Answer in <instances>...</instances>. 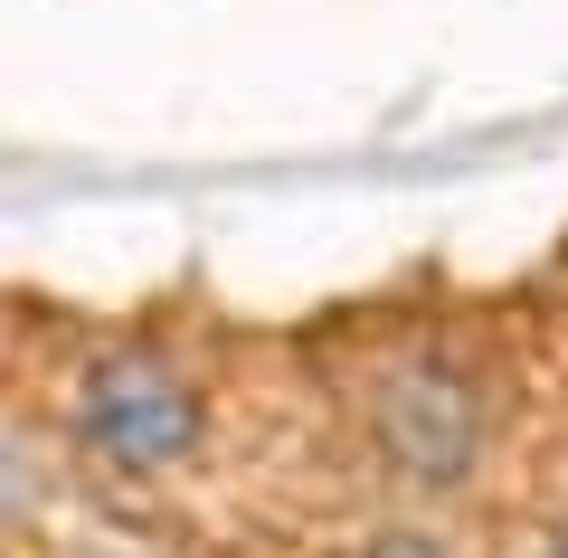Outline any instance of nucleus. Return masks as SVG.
Returning <instances> with one entry per match:
<instances>
[{
	"label": "nucleus",
	"instance_id": "obj_1",
	"mask_svg": "<svg viewBox=\"0 0 568 558\" xmlns=\"http://www.w3.org/2000/svg\"><path fill=\"white\" fill-rule=\"evenodd\" d=\"M67 426H77V445L104 464V474L162 483V474H181V464H200L209 398H200V379H190L171 351H152V341H114V351H95L77 369V388H67Z\"/></svg>",
	"mask_w": 568,
	"mask_h": 558
},
{
	"label": "nucleus",
	"instance_id": "obj_2",
	"mask_svg": "<svg viewBox=\"0 0 568 558\" xmlns=\"http://www.w3.org/2000/svg\"><path fill=\"white\" fill-rule=\"evenodd\" d=\"M484 379L455 351H398L369 379V445L398 483L417 493H455L484 464Z\"/></svg>",
	"mask_w": 568,
	"mask_h": 558
},
{
	"label": "nucleus",
	"instance_id": "obj_3",
	"mask_svg": "<svg viewBox=\"0 0 568 558\" xmlns=\"http://www.w3.org/2000/svg\"><path fill=\"white\" fill-rule=\"evenodd\" d=\"M29 501H39V464H29V445L10 436V426H0V530H10V520H20Z\"/></svg>",
	"mask_w": 568,
	"mask_h": 558
},
{
	"label": "nucleus",
	"instance_id": "obj_4",
	"mask_svg": "<svg viewBox=\"0 0 568 558\" xmlns=\"http://www.w3.org/2000/svg\"><path fill=\"white\" fill-rule=\"evenodd\" d=\"M361 558H455V549H446L436 530H379V539H369Z\"/></svg>",
	"mask_w": 568,
	"mask_h": 558
},
{
	"label": "nucleus",
	"instance_id": "obj_5",
	"mask_svg": "<svg viewBox=\"0 0 568 558\" xmlns=\"http://www.w3.org/2000/svg\"><path fill=\"white\" fill-rule=\"evenodd\" d=\"M511 558H568V511H549V520H530V539Z\"/></svg>",
	"mask_w": 568,
	"mask_h": 558
}]
</instances>
